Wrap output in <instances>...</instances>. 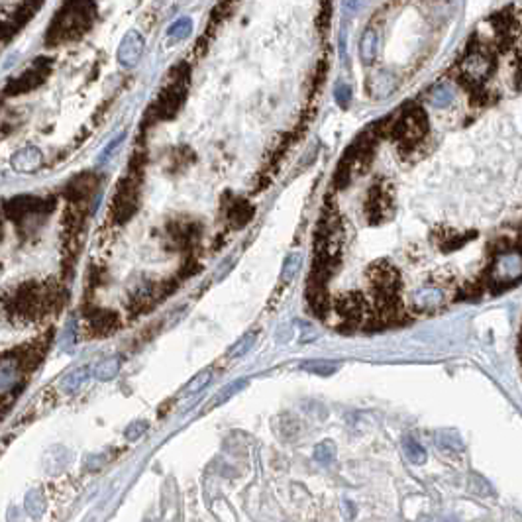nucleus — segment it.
<instances>
[{"instance_id":"nucleus-29","label":"nucleus","mask_w":522,"mask_h":522,"mask_svg":"<svg viewBox=\"0 0 522 522\" xmlns=\"http://www.w3.org/2000/svg\"><path fill=\"white\" fill-rule=\"evenodd\" d=\"M124 138H126V134H120V136H116V138H114V140L110 142V145H108V147H106V149L102 151V160H108V158L112 156V151L116 149L118 145H120V142H122Z\"/></svg>"},{"instance_id":"nucleus-1","label":"nucleus","mask_w":522,"mask_h":522,"mask_svg":"<svg viewBox=\"0 0 522 522\" xmlns=\"http://www.w3.org/2000/svg\"><path fill=\"white\" fill-rule=\"evenodd\" d=\"M92 20H95V4L67 2L53 18L49 32L45 36V42L51 47L65 42H75L87 34Z\"/></svg>"},{"instance_id":"nucleus-22","label":"nucleus","mask_w":522,"mask_h":522,"mask_svg":"<svg viewBox=\"0 0 522 522\" xmlns=\"http://www.w3.org/2000/svg\"><path fill=\"white\" fill-rule=\"evenodd\" d=\"M405 451L412 464H424L426 462V450L412 438H406L405 440Z\"/></svg>"},{"instance_id":"nucleus-13","label":"nucleus","mask_w":522,"mask_h":522,"mask_svg":"<svg viewBox=\"0 0 522 522\" xmlns=\"http://www.w3.org/2000/svg\"><path fill=\"white\" fill-rule=\"evenodd\" d=\"M256 214V208L253 204H249L244 199H236L230 204V210H228V218L232 222L234 228H244L246 224H249V220Z\"/></svg>"},{"instance_id":"nucleus-7","label":"nucleus","mask_w":522,"mask_h":522,"mask_svg":"<svg viewBox=\"0 0 522 522\" xmlns=\"http://www.w3.org/2000/svg\"><path fill=\"white\" fill-rule=\"evenodd\" d=\"M391 212V192L385 185H373L367 201H365V214L371 224H379L383 218Z\"/></svg>"},{"instance_id":"nucleus-10","label":"nucleus","mask_w":522,"mask_h":522,"mask_svg":"<svg viewBox=\"0 0 522 522\" xmlns=\"http://www.w3.org/2000/svg\"><path fill=\"white\" fill-rule=\"evenodd\" d=\"M90 334L95 336H108L116 332L120 326V319L114 310H90L87 314Z\"/></svg>"},{"instance_id":"nucleus-9","label":"nucleus","mask_w":522,"mask_h":522,"mask_svg":"<svg viewBox=\"0 0 522 522\" xmlns=\"http://www.w3.org/2000/svg\"><path fill=\"white\" fill-rule=\"evenodd\" d=\"M42 163H44V153L36 145H28V147L18 149L12 156V160H10V165H12L16 173H34L36 169L42 167Z\"/></svg>"},{"instance_id":"nucleus-25","label":"nucleus","mask_w":522,"mask_h":522,"mask_svg":"<svg viewBox=\"0 0 522 522\" xmlns=\"http://www.w3.org/2000/svg\"><path fill=\"white\" fill-rule=\"evenodd\" d=\"M253 340H256L253 334H246L244 338L238 340V344H234V348H230L228 356H230V358H240V356H244V353L249 351V348L253 346Z\"/></svg>"},{"instance_id":"nucleus-27","label":"nucleus","mask_w":522,"mask_h":522,"mask_svg":"<svg viewBox=\"0 0 522 522\" xmlns=\"http://www.w3.org/2000/svg\"><path fill=\"white\" fill-rule=\"evenodd\" d=\"M334 99L338 102V106L348 108L349 101H351V88L348 85H338L336 90H334Z\"/></svg>"},{"instance_id":"nucleus-4","label":"nucleus","mask_w":522,"mask_h":522,"mask_svg":"<svg viewBox=\"0 0 522 522\" xmlns=\"http://www.w3.org/2000/svg\"><path fill=\"white\" fill-rule=\"evenodd\" d=\"M53 206L55 203H51V201L22 195V197H14L12 201L4 204V214L16 224H24L29 218L47 216L53 210Z\"/></svg>"},{"instance_id":"nucleus-15","label":"nucleus","mask_w":522,"mask_h":522,"mask_svg":"<svg viewBox=\"0 0 522 522\" xmlns=\"http://www.w3.org/2000/svg\"><path fill=\"white\" fill-rule=\"evenodd\" d=\"M120 358L118 356H112V358H104L101 362L95 365V369H92V375L99 379V381H110V379H114L118 375V371H120Z\"/></svg>"},{"instance_id":"nucleus-8","label":"nucleus","mask_w":522,"mask_h":522,"mask_svg":"<svg viewBox=\"0 0 522 522\" xmlns=\"http://www.w3.org/2000/svg\"><path fill=\"white\" fill-rule=\"evenodd\" d=\"M144 36L138 32V29H128L126 32V36L122 38V42L118 45V51H116V59L118 63L122 65V67H126V69H130L134 67L140 58H142V53H144Z\"/></svg>"},{"instance_id":"nucleus-20","label":"nucleus","mask_w":522,"mask_h":522,"mask_svg":"<svg viewBox=\"0 0 522 522\" xmlns=\"http://www.w3.org/2000/svg\"><path fill=\"white\" fill-rule=\"evenodd\" d=\"M312 456L320 464H330V462H334V458H336V444H334L332 440H324V442L316 444Z\"/></svg>"},{"instance_id":"nucleus-17","label":"nucleus","mask_w":522,"mask_h":522,"mask_svg":"<svg viewBox=\"0 0 522 522\" xmlns=\"http://www.w3.org/2000/svg\"><path fill=\"white\" fill-rule=\"evenodd\" d=\"M301 369H305L312 375H320V377H328V375H334L338 369H340V363L338 362H326V360H314V362H306L301 365Z\"/></svg>"},{"instance_id":"nucleus-12","label":"nucleus","mask_w":522,"mask_h":522,"mask_svg":"<svg viewBox=\"0 0 522 522\" xmlns=\"http://www.w3.org/2000/svg\"><path fill=\"white\" fill-rule=\"evenodd\" d=\"M199 224L195 222H175L169 226V238L173 240L175 246L179 247H189L197 242L199 238Z\"/></svg>"},{"instance_id":"nucleus-16","label":"nucleus","mask_w":522,"mask_h":522,"mask_svg":"<svg viewBox=\"0 0 522 522\" xmlns=\"http://www.w3.org/2000/svg\"><path fill=\"white\" fill-rule=\"evenodd\" d=\"M301 265H303V253H301V251H293V253H289L287 260L283 261V267H281V283H283V285L293 283V279L297 277Z\"/></svg>"},{"instance_id":"nucleus-18","label":"nucleus","mask_w":522,"mask_h":522,"mask_svg":"<svg viewBox=\"0 0 522 522\" xmlns=\"http://www.w3.org/2000/svg\"><path fill=\"white\" fill-rule=\"evenodd\" d=\"M246 385H247L246 379H238V381H234V383H230V385H226V387L220 391V395H218V397H214V399L210 401V405H208V410H210V408H214V406L222 405V403H226V401H228L232 395H236L238 391H242Z\"/></svg>"},{"instance_id":"nucleus-19","label":"nucleus","mask_w":522,"mask_h":522,"mask_svg":"<svg viewBox=\"0 0 522 522\" xmlns=\"http://www.w3.org/2000/svg\"><path fill=\"white\" fill-rule=\"evenodd\" d=\"M190 29H192L190 18H179L177 22H173V24L169 26V38L175 40V42L187 40L190 36Z\"/></svg>"},{"instance_id":"nucleus-5","label":"nucleus","mask_w":522,"mask_h":522,"mask_svg":"<svg viewBox=\"0 0 522 522\" xmlns=\"http://www.w3.org/2000/svg\"><path fill=\"white\" fill-rule=\"evenodd\" d=\"M49 73H51V59H36V61L32 63L29 69H26L20 77H16V79H12V81L6 85L4 92H6L8 97L26 95V92L34 90V88L42 87Z\"/></svg>"},{"instance_id":"nucleus-24","label":"nucleus","mask_w":522,"mask_h":522,"mask_svg":"<svg viewBox=\"0 0 522 522\" xmlns=\"http://www.w3.org/2000/svg\"><path fill=\"white\" fill-rule=\"evenodd\" d=\"M373 83H375V88H373V97L375 99H383V97H387L389 92L393 90L391 85V77L389 75H385V73H379L377 77L373 79Z\"/></svg>"},{"instance_id":"nucleus-14","label":"nucleus","mask_w":522,"mask_h":522,"mask_svg":"<svg viewBox=\"0 0 522 522\" xmlns=\"http://www.w3.org/2000/svg\"><path fill=\"white\" fill-rule=\"evenodd\" d=\"M377 44H379V36L375 29H365L362 36V42H360V59H362L363 65H371L375 58H377Z\"/></svg>"},{"instance_id":"nucleus-26","label":"nucleus","mask_w":522,"mask_h":522,"mask_svg":"<svg viewBox=\"0 0 522 522\" xmlns=\"http://www.w3.org/2000/svg\"><path fill=\"white\" fill-rule=\"evenodd\" d=\"M75 342H77V328H75V322L69 320L67 322V326H65V330L61 334V348L63 349H69L75 346Z\"/></svg>"},{"instance_id":"nucleus-6","label":"nucleus","mask_w":522,"mask_h":522,"mask_svg":"<svg viewBox=\"0 0 522 522\" xmlns=\"http://www.w3.org/2000/svg\"><path fill=\"white\" fill-rule=\"evenodd\" d=\"M99 189V179L92 173H81L69 181L65 187V197L71 204H90V199Z\"/></svg>"},{"instance_id":"nucleus-11","label":"nucleus","mask_w":522,"mask_h":522,"mask_svg":"<svg viewBox=\"0 0 522 522\" xmlns=\"http://www.w3.org/2000/svg\"><path fill=\"white\" fill-rule=\"evenodd\" d=\"M336 308L340 312V316L348 320V322H360L367 310L365 306V301L360 293H348V295H342L336 303Z\"/></svg>"},{"instance_id":"nucleus-21","label":"nucleus","mask_w":522,"mask_h":522,"mask_svg":"<svg viewBox=\"0 0 522 522\" xmlns=\"http://www.w3.org/2000/svg\"><path fill=\"white\" fill-rule=\"evenodd\" d=\"M88 371L85 367H81V369H77V371H73L71 375H67L65 381H63V389L67 393H75L79 391L81 387H83V383L87 381Z\"/></svg>"},{"instance_id":"nucleus-23","label":"nucleus","mask_w":522,"mask_h":522,"mask_svg":"<svg viewBox=\"0 0 522 522\" xmlns=\"http://www.w3.org/2000/svg\"><path fill=\"white\" fill-rule=\"evenodd\" d=\"M210 379H212V371L210 369H204L201 371L199 375L195 379H190V383L183 389V395H195V393H201L210 383Z\"/></svg>"},{"instance_id":"nucleus-2","label":"nucleus","mask_w":522,"mask_h":522,"mask_svg":"<svg viewBox=\"0 0 522 522\" xmlns=\"http://www.w3.org/2000/svg\"><path fill=\"white\" fill-rule=\"evenodd\" d=\"M140 183H142V165H136V160L130 163V171L120 181L116 195L112 199V218L118 224L128 222L140 204Z\"/></svg>"},{"instance_id":"nucleus-28","label":"nucleus","mask_w":522,"mask_h":522,"mask_svg":"<svg viewBox=\"0 0 522 522\" xmlns=\"http://www.w3.org/2000/svg\"><path fill=\"white\" fill-rule=\"evenodd\" d=\"M145 430H147V422H134L130 428L126 430V438L128 440H136V438H140V436L144 434Z\"/></svg>"},{"instance_id":"nucleus-3","label":"nucleus","mask_w":522,"mask_h":522,"mask_svg":"<svg viewBox=\"0 0 522 522\" xmlns=\"http://www.w3.org/2000/svg\"><path fill=\"white\" fill-rule=\"evenodd\" d=\"M187 88H189V67L179 65L173 71V77L169 75V85L161 90L158 101L153 104L156 118L158 120L173 118L187 99Z\"/></svg>"},{"instance_id":"nucleus-30","label":"nucleus","mask_w":522,"mask_h":522,"mask_svg":"<svg viewBox=\"0 0 522 522\" xmlns=\"http://www.w3.org/2000/svg\"><path fill=\"white\" fill-rule=\"evenodd\" d=\"M519 356H521V363H522V332H521V340H519Z\"/></svg>"}]
</instances>
